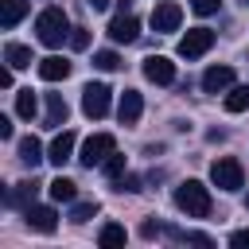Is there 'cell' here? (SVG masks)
<instances>
[{"label": "cell", "instance_id": "1", "mask_svg": "<svg viewBox=\"0 0 249 249\" xmlns=\"http://www.w3.org/2000/svg\"><path fill=\"white\" fill-rule=\"evenodd\" d=\"M70 31H74V27H70L66 12H62V8H54V4H51V8H43V12L35 16V35H39V43H43V47H51V51H54V47H62V43L70 39Z\"/></svg>", "mask_w": 249, "mask_h": 249}, {"label": "cell", "instance_id": "2", "mask_svg": "<svg viewBox=\"0 0 249 249\" xmlns=\"http://www.w3.org/2000/svg\"><path fill=\"white\" fill-rule=\"evenodd\" d=\"M175 206H179L187 218H206V214H210V191H206V183H198V179L179 183V187H175Z\"/></svg>", "mask_w": 249, "mask_h": 249}, {"label": "cell", "instance_id": "3", "mask_svg": "<svg viewBox=\"0 0 249 249\" xmlns=\"http://www.w3.org/2000/svg\"><path fill=\"white\" fill-rule=\"evenodd\" d=\"M210 183H214L218 191H241V187H245V171H241V163H237L233 156H218V160L210 163Z\"/></svg>", "mask_w": 249, "mask_h": 249}, {"label": "cell", "instance_id": "4", "mask_svg": "<svg viewBox=\"0 0 249 249\" xmlns=\"http://www.w3.org/2000/svg\"><path fill=\"white\" fill-rule=\"evenodd\" d=\"M113 152H117V140H113L109 132H93V136L82 144V152H78V163H82V167H97V163H105Z\"/></svg>", "mask_w": 249, "mask_h": 249}, {"label": "cell", "instance_id": "5", "mask_svg": "<svg viewBox=\"0 0 249 249\" xmlns=\"http://www.w3.org/2000/svg\"><path fill=\"white\" fill-rule=\"evenodd\" d=\"M210 47H214V31L210 27H191L179 39V58H202Z\"/></svg>", "mask_w": 249, "mask_h": 249}, {"label": "cell", "instance_id": "6", "mask_svg": "<svg viewBox=\"0 0 249 249\" xmlns=\"http://www.w3.org/2000/svg\"><path fill=\"white\" fill-rule=\"evenodd\" d=\"M82 113L93 117V121H101V117L109 113V86H105V82H89V86L82 89Z\"/></svg>", "mask_w": 249, "mask_h": 249}, {"label": "cell", "instance_id": "7", "mask_svg": "<svg viewBox=\"0 0 249 249\" xmlns=\"http://www.w3.org/2000/svg\"><path fill=\"white\" fill-rule=\"evenodd\" d=\"M23 222H27L35 233H54V230H58V210L31 202V206H23Z\"/></svg>", "mask_w": 249, "mask_h": 249}, {"label": "cell", "instance_id": "8", "mask_svg": "<svg viewBox=\"0 0 249 249\" xmlns=\"http://www.w3.org/2000/svg\"><path fill=\"white\" fill-rule=\"evenodd\" d=\"M144 78L156 82V86H171L175 82V62L167 54H148L144 58Z\"/></svg>", "mask_w": 249, "mask_h": 249}, {"label": "cell", "instance_id": "9", "mask_svg": "<svg viewBox=\"0 0 249 249\" xmlns=\"http://www.w3.org/2000/svg\"><path fill=\"white\" fill-rule=\"evenodd\" d=\"M183 23V8L175 4V0H163V4H156L152 8V27L163 35V31H175Z\"/></svg>", "mask_w": 249, "mask_h": 249}, {"label": "cell", "instance_id": "10", "mask_svg": "<svg viewBox=\"0 0 249 249\" xmlns=\"http://www.w3.org/2000/svg\"><path fill=\"white\" fill-rule=\"evenodd\" d=\"M136 35H140V19L132 12H117L109 23V39L113 43H136Z\"/></svg>", "mask_w": 249, "mask_h": 249}, {"label": "cell", "instance_id": "11", "mask_svg": "<svg viewBox=\"0 0 249 249\" xmlns=\"http://www.w3.org/2000/svg\"><path fill=\"white\" fill-rule=\"evenodd\" d=\"M74 144H78V136H74L70 128H62V132H58V136L51 140V148H47V160H51L54 167H62V163H66V160L74 156Z\"/></svg>", "mask_w": 249, "mask_h": 249}, {"label": "cell", "instance_id": "12", "mask_svg": "<svg viewBox=\"0 0 249 249\" xmlns=\"http://www.w3.org/2000/svg\"><path fill=\"white\" fill-rule=\"evenodd\" d=\"M233 86V66H210L206 74H202V89L206 93H222V89H230Z\"/></svg>", "mask_w": 249, "mask_h": 249}, {"label": "cell", "instance_id": "13", "mask_svg": "<svg viewBox=\"0 0 249 249\" xmlns=\"http://www.w3.org/2000/svg\"><path fill=\"white\" fill-rule=\"evenodd\" d=\"M140 113H144V101H140V93H136V89H124V93H121V105H117V117H121V124H136V121H140Z\"/></svg>", "mask_w": 249, "mask_h": 249}, {"label": "cell", "instance_id": "14", "mask_svg": "<svg viewBox=\"0 0 249 249\" xmlns=\"http://www.w3.org/2000/svg\"><path fill=\"white\" fill-rule=\"evenodd\" d=\"M66 117H70L66 97H62V93H47V117H43V124H47V128H62Z\"/></svg>", "mask_w": 249, "mask_h": 249}, {"label": "cell", "instance_id": "15", "mask_svg": "<svg viewBox=\"0 0 249 249\" xmlns=\"http://www.w3.org/2000/svg\"><path fill=\"white\" fill-rule=\"evenodd\" d=\"M39 78H43V82H62V78H70V62H66L62 54H47V58L39 62Z\"/></svg>", "mask_w": 249, "mask_h": 249}, {"label": "cell", "instance_id": "16", "mask_svg": "<svg viewBox=\"0 0 249 249\" xmlns=\"http://www.w3.org/2000/svg\"><path fill=\"white\" fill-rule=\"evenodd\" d=\"M35 195H39V183H35V179H23V183H16V187L4 195V202H8V206H31Z\"/></svg>", "mask_w": 249, "mask_h": 249}, {"label": "cell", "instance_id": "17", "mask_svg": "<svg viewBox=\"0 0 249 249\" xmlns=\"http://www.w3.org/2000/svg\"><path fill=\"white\" fill-rule=\"evenodd\" d=\"M27 8H31L27 0H0V27H4V31H12V27L27 16Z\"/></svg>", "mask_w": 249, "mask_h": 249}, {"label": "cell", "instance_id": "18", "mask_svg": "<svg viewBox=\"0 0 249 249\" xmlns=\"http://www.w3.org/2000/svg\"><path fill=\"white\" fill-rule=\"evenodd\" d=\"M4 62H8L12 70H27L35 58H31V47H23V43H8V47H4Z\"/></svg>", "mask_w": 249, "mask_h": 249}, {"label": "cell", "instance_id": "19", "mask_svg": "<svg viewBox=\"0 0 249 249\" xmlns=\"http://www.w3.org/2000/svg\"><path fill=\"white\" fill-rule=\"evenodd\" d=\"M47 191H51V198H54V202H74V198H78V187H74V179H66V175L51 179V183H47Z\"/></svg>", "mask_w": 249, "mask_h": 249}, {"label": "cell", "instance_id": "20", "mask_svg": "<svg viewBox=\"0 0 249 249\" xmlns=\"http://www.w3.org/2000/svg\"><path fill=\"white\" fill-rule=\"evenodd\" d=\"M19 160H23L27 167H35L39 160H47V156H43V144H39L35 136H23V140H19Z\"/></svg>", "mask_w": 249, "mask_h": 249}, {"label": "cell", "instance_id": "21", "mask_svg": "<svg viewBox=\"0 0 249 249\" xmlns=\"http://www.w3.org/2000/svg\"><path fill=\"white\" fill-rule=\"evenodd\" d=\"M249 109V86H230L226 93V113H245Z\"/></svg>", "mask_w": 249, "mask_h": 249}, {"label": "cell", "instance_id": "22", "mask_svg": "<svg viewBox=\"0 0 249 249\" xmlns=\"http://www.w3.org/2000/svg\"><path fill=\"white\" fill-rule=\"evenodd\" d=\"M124 226H117V222H109V226H101V233H97V241L101 245H124Z\"/></svg>", "mask_w": 249, "mask_h": 249}, {"label": "cell", "instance_id": "23", "mask_svg": "<svg viewBox=\"0 0 249 249\" xmlns=\"http://www.w3.org/2000/svg\"><path fill=\"white\" fill-rule=\"evenodd\" d=\"M16 113H19L23 121L35 117V93H31V89H19V93H16Z\"/></svg>", "mask_w": 249, "mask_h": 249}, {"label": "cell", "instance_id": "24", "mask_svg": "<svg viewBox=\"0 0 249 249\" xmlns=\"http://www.w3.org/2000/svg\"><path fill=\"white\" fill-rule=\"evenodd\" d=\"M101 167H105V175H109V179H113V183H117V179H121V175H124V171H128V160H124V156H121V152H113V156H109V160H105V163H101Z\"/></svg>", "mask_w": 249, "mask_h": 249}, {"label": "cell", "instance_id": "25", "mask_svg": "<svg viewBox=\"0 0 249 249\" xmlns=\"http://www.w3.org/2000/svg\"><path fill=\"white\" fill-rule=\"evenodd\" d=\"M93 66L97 70H121V54L117 51H93Z\"/></svg>", "mask_w": 249, "mask_h": 249}, {"label": "cell", "instance_id": "26", "mask_svg": "<svg viewBox=\"0 0 249 249\" xmlns=\"http://www.w3.org/2000/svg\"><path fill=\"white\" fill-rule=\"evenodd\" d=\"M93 214H97V202H93V198H86V202H74V210H70V222H78V226H82V222H89Z\"/></svg>", "mask_w": 249, "mask_h": 249}, {"label": "cell", "instance_id": "27", "mask_svg": "<svg viewBox=\"0 0 249 249\" xmlns=\"http://www.w3.org/2000/svg\"><path fill=\"white\" fill-rule=\"evenodd\" d=\"M140 183H144L140 175H121V179H117V191H128V195H136V191H144Z\"/></svg>", "mask_w": 249, "mask_h": 249}, {"label": "cell", "instance_id": "28", "mask_svg": "<svg viewBox=\"0 0 249 249\" xmlns=\"http://www.w3.org/2000/svg\"><path fill=\"white\" fill-rule=\"evenodd\" d=\"M222 8V0H191V12H198V16H214Z\"/></svg>", "mask_w": 249, "mask_h": 249}, {"label": "cell", "instance_id": "29", "mask_svg": "<svg viewBox=\"0 0 249 249\" xmlns=\"http://www.w3.org/2000/svg\"><path fill=\"white\" fill-rule=\"evenodd\" d=\"M70 47H74V51H86V47H89V31H86V27H74V31H70Z\"/></svg>", "mask_w": 249, "mask_h": 249}, {"label": "cell", "instance_id": "30", "mask_svg": "<svg viewBox=\"0 0 249 249\" xmlns=\"http://www.w3.org/2000/svg\"><path fill=\"white\" fill-rule=\"evenodd\" d=\"M160 233H163V226H160L156 218H144V222H140V237L152 241V237H160Z\"/></svg>", "mask_w": 249, "mask_h": 249}, {"label": "cell", "instance_id": "31", "mask_svg": "<svg viewBox=\"0 0 249 249\" xmlns=\"http://www.w3.org/2000/svg\"><path fill=\"white\" fill-rule=\"evenodd\" d=\"M230 245H233V249H249V230H237V233H230Z\"/></svg>", "mask_w": 249, "mask_h": 249}, {"label": "cell", "instance_id": "32", "mask_svg": "<svg viewBox=\"0 0 249 249\" xmlns=\"http://www.w3.org/2000/svg\"><path fill=\"white\" fill-rule=\"evenodd\" d=\"M0 140H12V121L0 117Z\"/></svg>", "mask_w": 249, "mask_h": 249}, {"label": "cell", "instance_id": "33", "mask_svg": "<svg viewBox=\"0 0 249 249\" xmlns=\"http://www.w3.org/2000/svg\"><path fill=\"white\" fill-rule=\"evenodd\" d=\"M0 86H4V89H12V66H4V70H0Z\"/></svg>", "mask_w": 249, "mask_h": 249}, {"label": "cell", "instance_id": "34", "mask_svg": "<svg viewBox=\"0 0 249 249\" xmlns=\"http://www.w3.org/2000/svg\"><path fill=\"white\" fill-rule=\"evenodd\" d=\"M89 8H93V12H105V8H109V0H89Z\"/></svg>", "mask_w": 249, "mask_h": 249}, {"label": "cell", "instance_id": "35", "mask_svg": "<svg viewBox=\"0 0 249 249\" xmlns=\"http://www.w3.org/2000/svg\"><path fill=\"white\" fill-rule=\"evenodd\" d=\"M117 12H132V0H117Z\"/></svg>", "mask_w": 249, "mask_h": 249}, {"label": "cell", "instance_id": "36", "mask_svg": "<svg viewBox=\"0 0 249 249\" xmlns=\"http://www.w3.org/2000/svg\"><path fill=\"white\" fill-rule=\"evenodd\" d=\"M241 4H245V8H249V0H241Z\"/></svg>", "mask_w": 249, "mask_h": 249}, {"label": "cell", "instance_id": "37", "mask_svg": "<svg viewBox=\"0 0 249 249\" xmlns=\"http://www.w3.org/2000/svg\"><path fill=\"white\" fill-rule=\"evenodd\" d=\"M245 206H249V195H245Z\"/></svg>", "mask_w": 249, "mask_h": 249}]
</instances>
